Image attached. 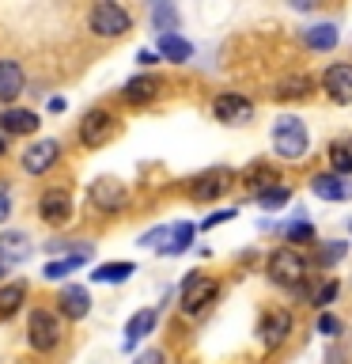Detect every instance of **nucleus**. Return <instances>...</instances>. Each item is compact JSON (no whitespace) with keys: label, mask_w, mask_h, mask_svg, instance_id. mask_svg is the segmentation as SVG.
Wrapping results in <instances>:
<instances>
[{"label":"nucleus","mask_w":352,"mask_h":364,"mask_svg":"<svg viewBox=\"0 0 352 364\" xmlns=\"http://www.w3.org/2000/svg\"><path fill=\"white\" fill-rule=\"evenodd\" d=\"M57 307H61L65 318H84L91 311V296H87V289H79V284H65L61 296H57Z\"/></svg>","instance_id":"obj_19"},{"label":"nucleus","mask_w":352,"mask_h":364,"mask_svg":"<svg viewBox=\"0 0 352 364\" xmlns=\"http://www.w3.org/2000/svg\"><path fill=\"white\" fill-rule=\"evenodd\" d=\"M334 300H337V281H326V289L314 292V304L326 307V304H334Z\"/></svg>","instance_id":"obj_37"},{"label":"nucleus","mask_w":352,"mask_h":364,"mask_svg":"<svg viewBox=\"0 0 352 364\" xmlns=\"http://www.w3.org/2000/svg\"><path fill=\"white\" fill-rule=\"evenodd\" d=\"M136 273L133 262H102V266H95V273H91V281L95 284H121V281H129Z\"/></svg>","instance_id":"obj_24"},{"label":"nucleus","mask_w":352,"mask_h":364,"mask_svg":"<svg viewBox=\"0 0 352 364\" xmlns=\"http://www.w3.org/2000/svg\"><path fill=\"white\" fill-rule=\"evenodd\" d=\"M348 250V243H337V239H329L326 247H318V266H334V262Z\"/></svg>","instance_id":"obj_31"},{"label":"nucleus","mask_w":352,"mask_h":364,"mask_svg":"<svg viewBox=\"0 0 352 364\" xmlns=\"http://www.w3.org/2000/svg\"><path fill=\"white\" fill-rule=\"evenodd\" d=\"M299 38H303L307 50L326 53V50H334V46H337V23H314V27H303Z\"/></svg>","instance_id":"obj_21"},{"label":"nucleus","mask_w":352,"mask_h":364,"mask_svg":"<svg viewBox=\"0 0 352 364\" xmlns=\"http://www.w3.org/2000/svg\"><path fill=\"white\" fill-rule=\"evenodd\" d=\"M265 273L280 289H299V284H307V258L295 247H277L265 258Z\"/></svg>","instance_id":"obj_1"},{"label":"nucleus","mask_w":352,"mask_h":364,"mask_svg":"<svg viewBox=\"0 0 352 364\" xmlns=\"http://www.w3.org/2000/svg\"><path fill=\"white\" fill-rule=\"evenodd\" d=\"M314 330H318V334H326V338H337L341 334V318L322 311V315H318V323H314Z\"/></svg>","instance_id":"obj_34"},{"label":"nucleus","mask_w":352,"mask_h":364,"mask_svg":"<svg viewBox=\"0 0 352 364\" xmlns=\"http://www.w3.org/2000/svg\"><path fill=\"white\" fill-rule=\"evenodd\" d=\"M167 239H170V224H159V228H152V232L141 235V247H155V250H159Z\"/></svg>","instance_id":"obj_33"},{"label":"nucleus","mask_w":352,"mask_h":364,"mask_svg":"<svg viewBox=\"0 0 352 364\" xmlns=\"http://www.w3.org/2000/svg\"><path fill=\"white\" fill-rule=\"evenodd\" d=\"M23 84H27V76H23L19 61L0 57V102H16L23 95Z\"/></svg>","instance_id":"obj_18"},{"label":"nucleus","mask_w":352,"mask_h":364,"mask_svg":"<svg viewBox=\"0 0 352 364\" xmlns=\"http://www.w3.org/2000/svg\"><path fill=\"white\" fill-rule=\"evenodd\" d=\"M57 159H61V144L53 141V136H42V141H34V144H27L23 148V171H27V175H45V171H50Z\"/></svg>","instance_id":"obj_9"},{"label":"nucleus","mask_w":352,"mask_h":364,"mask_svg":"<svg viewBox=\"0 0 352 364\" xmlns=\"http://www.w3.org/2000/svg\"><path fill=\"white\" fill-rule=\"evenodd\" d=\"M322 87L329 91V99H334L337 107L352 102V65H348V61L329 65L326 73H322Z\"/></svg>","instance_id":"obj_12"},{"label":"nucleus","mask_w":352,"mask_h":364,"mask_svg":"<svg viewBox=\"0 0 352 364\" xmlns=\"http://www.w3.org/2000/svg\"><path fill=\"white\" fill-rule=\"evenodd\" d=\"M23 300H27V289H23L19 281H11V284H0V315H16L19 307H23Z\"/></svg>","instance_id":"obj_26"},{"label":"nucleus","mask_w":352,"mask_h":364,"mask_svg":"<svg viewBox=\"0 0 352 364\" xmlns=\"http://www.w3.org/2000/svg\"><path fill=\"white\" fill-rule=\"evenodd\" d=\"M227 186H231V171L216 167V171H204V175H197L189 182V198L193 201H212V198H220Z\"/></svg>","instance_id":"obj_13"},{"label":"nucleus","mask_w":352,"mask_h":364,"mask_svg":"<svg viewBox=\"0 0 352 364\" xmlns=\"http://www.w3.org/2000/svg\"><path fill=\"white\" fill-rule=\"evenodd\" d=\"M307 87H311L307 76H292V80H284V84L277 87V95H307Z\"/></svg>","instance_id":"obj_35"},{"label":"nucleus","mask_w":352,"mask_h":364,"mask_svg":"<svg viewBox=\"0 0 352 364\" xmlns=\"http://www.w3.org/2000/svg\"><path fill=\"white\" fill-rule=\"evenodd\" d=\"M155 323H159V311L155 307H141L129 323H125V338H121V349H133L136 341H144L148 334L155 330Z\"/></svg>","instance_id":"obj_17"},{"label":"nucleus","mask_w":352,"mask_h":364,"mask_svg":"<svg viewBox=\"0 0 352 364\" xmlns=\"http://www.w3.org/2000/svg\"><path fill=\"white\" fill-rule=\"evenodd\" d=\"M31 258V235L19 232V228H8L0 232V266H19V262Z\"/></svg>","instance_id":"obj_14"},{"label":"nucleus","mask_w":352,"mask_h":364,"mask_svg":"<svg viewBox=\"0 0 352 364\" xmlns=\"http://www.w3.org/2000/svg\"><path fill=\"white\" fill-rule=\"evenodd\" d=\"M38 216H42V224H50V228L72 220V198H68V190H45L38 198Z\"/></svg>","instance_id":"obj_11"},{"label":"nucleus","mask_w":352,"mask_h":364,"mask_svg":"<svg viewBox=\"0 0 352 364\" xmlns=\"http://www.w3.org/2000/svg\"><path fill=\"white\" fill-rule=\"evenodd\" d=\"M87 27L99 34V38H121V34L133 31V16L114 0H99L95 8L87 11Z\"/></svg>","instance_id":"obj_3"},{"label":"nucleus","mask_w":352,"mask_h":364,"mask_svg":"<svg viewBox=\"0 0 352 364\" xmlns=\"http://www.w3.org/2000/svg\"><path fill=\"white\" fill-rule=\"evenodd\" d=\"M277 175H273V171L265 167V164H254L246 171V186H254V193H261V190H269V186H277Z\"/></svg>","instance_id":"obj_28"},{"label":"nucleus","mask_w":352,"mask_h":364,"mask_svg":"<svg viewBox=\"0 0 352 364\" xmlns=\"http://www.w3.org/2000/svg\"><path fill=\"white\" fill-rule=\"evenodd\" d=\"M152 23H155L159 34H175V27H178V11L170 8V4H155V8H152Z\"/></svg>","instance_id":"obj_29"},{"label":"nucleus","mask_w":352,"mask_h":364,"mask_svg":"<svg viewBox=\"0 0 352 364\" xmlns=\"http://www.w3.org/2000/svg\"><path fill=\"white\" fill-rule=\"evenodd\" d=\"M292 326H295L292 311H284V307H273V311L258 323V338H261V346H265V349L284 346V341H288V334H292Z\"/></svg>","instance_id":"obj_10"},{"label":"nucleus","mask_w":352,"mask_h":364,"mask_svg":"<svg viewBox=\"0 0 352 364\" xmlns=\"http://www.w3.org/2000/svg\"><path fill=\"white\" fill-rule=\"evenodd\" d=\"M136 61H141V65H155V53L152 50H141V53H136Z\"/></svg>","instance_id":"obj_40"},{"label":"nucleus","mask_w":352,"mask_h":364,"mask_svg":"<svg viewBox=\"0 0 352 364\" xmlns=\"http://www.w3.org/2000/svg\"><path fill=\"white\" fill-rule=\"evenodd\" d=\"M212 114H216V122H224V125H246L254 118V102L246 95H235V91H224V95L212 99Z\"/></svg>","instance_id":"obj_8"},{"label":"nucleus","mask_w":352,"mask_h":364,"mask_svg":"<svg viewBox=\"0 0 352 364\" xmlns=\"http://www.w3.org/2000/svg\"><path fill=\"white\" fill-rule=\"evenodd\" d=\"M155 95H159V76H133V80H125V87H121V99L133 102V107H144V102H152Z\"/></svg>","instance_id":"obj_20"},{"label":"nucleus","mask_w":352,"mask_h":364,"mask_svg":"<svg viewBox=\"0 0 352 364\" xmlns=\"http://www.w3.org/2000/svg\"><path fill=\"white\" fill-rule=\"evenodd\" d=\"M114 133H118V118L110 110H87L79 122V144L84 148H102Z\"/></svg>","instance_id":"obj_6"},{"label":"nucleus","mask_w":352,"mask_h":364,"mask_svg":"<svg viewBox=\"0 0 352 364\" xmlns=\"http://www.w3.org/2000/svg\"><path fill=\"white\" fill-rule=\"evenodd\" d=\"M254 198H258V205H261V209H280V205L292 198V190H288V186H280V182H277V186L261 190V193H254Z\"/></svg>","instance_id":"obj_30"},{"label":"nucleus","mask_w":352,"mask_h":364,"mask_svg":"<svg viewBox=\"0 0 352 364\" xmlns=\"http://www.w3.org/2000/svg\"><path fill=\"white\" fill-rule=\"evenodd\" d=\"M307 144H311V136H307L303 118H295V114L277 118V125H273V152L280 159H303Z\"/></svg>","instance_id":"obj_2"},{"label":"nucleus","mask_w":352,"mask_h":364,"mask_svg":"<svg viewBox=\"0 0 352 364\" xmlns=\"http://www.w3.org/2000/svg\"><path fill=\"white\" fill-rule=\"evenodd\" d=\"M8 152V136H0V156H4Z\"/></svg>","instance_id":"obj_41"},{"label":"nucleus","mask_w":352,"mask_h":364,"mask_svg":"<svg viewBox=\"0 0 352 364\" xmlns=\"http://www.w3.org/2000/svg\"><path fill=\"white\" fill-rule=\"evenodd\" d=\"M0 281H4V266H0Z\"/></svg>","instance_id":"obj_42"},{"label":"nucleus","mask_w":352,"mask_h":364,"mask_svg":"<svg viewBox=\"0 0 352 364\" xmlns=\"http://www.w3.org/2000/svg\"><path fill=\"white\" fill-rule=\"evenodd\" d=\"M8 213H11V198H8V190L0 186V220H4Z\"/></svg>","instance_id":"obj_39"},{"label":"nucleus","mask_w":352,"mask_h":364,"mask_svg":"<svg viewBox=\"0 0 352 364\" xmlns=\"http://www.w3.org/2000/svg\"><path fill=\"white\" fill-rule=\"evenodd\" d=\"M329 171L352 178V141H334L329 144Z\"/></svg>","instance_id":"obj_25"},{"label":"nucleus","mask_w":352,"mask_h":364,"mask_svg":"<svg viewBox=\"0 0 352 364\" xmlns=\"http://www.w3.org/2000/svg\"><path fill=\"white\" fill-rule=\"evenodd\" d=\"M155 50H159V57H167V61H175V65H186L189 57H193V46L182 38L178 31H175V34H159V38H155Z\"/></svg>","instance_id":"obj_22"},{"label":"nucleus","mask_w":352,"mask_h":364,"mask_svg":"<svg viewBox=\"0 0 352 364\" xmlns=\"http://www.w3.org/2000/svg\"><path fill=\"white\" fill-rule=\"evenodd\" d=\"M311 193H314V198H322V201H348L352 198V178L326 171V175L311 178Z\"/></svg>","instance_id":"obj_16"},{"label":"nucleus","mask_w":352,"mask_h":364,"mask_svg":"<svg viewBox=\"0 0 352 364\" xmlns=\"http://www.w3.org/2000/svg\"><path fill=\"white\" fill-rule=\"evenodd\" d=\"M61 318H57L53 311H45V307H34L31 318H27V341H31V349H38V353H50L61 346Z\"/></svg>","instance_id":"obj_4"},{"label":"nucleus","mask_w":352,"mask_h":364,"mask_svg":"<svg viewBox=\"0 0 352 364\" xmlns=\"http://www.w3.org/2000/svg\"><path fill=\"white\" fill-rule=\"evenodd\" d=\"M235 216H238V209H216L212 216H204V220H201V228H204V232H209V228L224 224V220H235Z\"/></svg>","instance_id":"obj_36"},{"label":"nucleus","mask_w":352,"mask_h":364,"mask_svg":"<svg viewBox=\"0 0 352 364\" xmlns=\"http://www.w3.org/2000/svg\"><path fill=\"white\" fill-rule=\"evenodd\" d=\"M42 125V118L34 110H23V107H8L0 110V136H27Z\"/></svg>","instance_id":"obj_15"},{"label":"nucleus","mask_w":352,"mask_h":364,"mask_svg":"<svg viewBox=\"0 0 352 364\" xmlns=\"http://www.w3.org/2000/svg\"><path fill=\"white\" fill-rule=\"evenodd\" d=\"M87 198L99 213H121L125 201H129V190H125V182H118V178H95L87 190Z\"/></svg>","instance_id":"obj_7"},{"label":"nucleus","mask_w":352,"mask_h":364,"mask_svg":"<svg viewBox=\"0 0 352 364\" xmlns=\"http://www.w3.org/2000/svg\"><path fill=\"white\" fill-rule=\"evenodd\" d=\"M136 364H167V357L159 349H144L141 357H136Z\"/></svg>","instance_id":"obj_38"},{"label":"nucleus","mask_w":352,"mask_h":364,"mask_svg":"<svg viewBox=\"0 0 352 364\" xmlns=\"http://www.w3.org/2000/svg\"><path fill=\"white\" fill-rule=\"evenodd\" d=\"M87 262V250H76V255H68V258H57V262H50L45 266V277L50 281H61V277H68L72 269H79Z\"/></svg>","instance_id":"obj_27"},{"label":"nucleus","mask_w":352,"mask_h":364,"mask_svg":"<svg viewBox=\"0 0 352 364\" xmlns=\"http://www.w3.org/2000/svg\"><path fill=\"white\" fill-rule=\"evenodd\" d=\"M216 296H220V284H216L212 277H204V273H189V277L182 281V311H186V315H201Z\"/></svg>","instance_id":"obj_5"},{"label":"nucleus","mask_w":352,"mask_h":364,"mask_svg":"<svg viewBox=\"0 0 352 364\" xmlns=\"http://www.w3.org/2000/svg\"><path fill=\"white\" fill-rule=\"evenodd\" d=\"M193 235H197V228H193L189 220H178V224H170V239L163 247H159V255H186V250L193 247Z\"/></svg>","instance_id":"obj_23"},{"label":"nucleus","mask_w":352,"mask_h":364,"mask_svg":"<svg viewBox=\"0 0 352 364\" xmlns=\"http://www.w3.org/2000/svg\"><path fill=\"white\" fill-rule=\"evenodd\" d=\"M284 235H288V243H311L314 228L307 224V220H295V224H288V232H284Z\"/></svg>","instance_id":"obj_32"}]
</instances>
